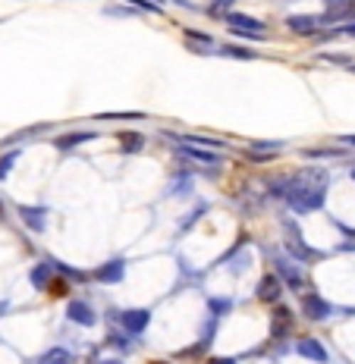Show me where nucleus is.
Returning <instances> with one entry per match:
<instances>
[{
	"label": "nucleus",
	"mask_w": 355,
	"mask_h": 364,
	"mask_svg": "<svg viewBox=\"0 0 355 364\" xmlns=\"http://www.w3.org/2000/svg\"><path fill=\"white\" fill-rule=\"evenodd\" d=\"M261 182L270 198L283 201L292 214L305 217L324 208L327 188H330V173L321 170V166H305V170L290 173V176H274V179H261Z\"/></svg>",
	"instance_id": "nucleus-1"
},
{
	"label": "nucleus",
	"mask_w": 355,
	"mask_h": 364,
	"mask_svg": "<svg viewBox=\"0 0 355 364\" xmlns=\"http://www.w3.org/2000/svg\"><path fill=\"white\" fill-rule=\"evenodd\" d=\"M267 257H270V264H274V273L283 279L286 289H292L299 295H302V289L312 292V277H308V270H305V264L302 261H296V257H290L283 252H277L274 245H267Z\"/></svg>",
	"instance_id": "nucleus-2"
},
{
	"label": "nucleus",
	"mask_w": 355,
	"mask_h": 364,
	"mask_svg": "<svg viewBox=\"0 0 355 364\" xmlns=\"http://www.w3.org/2000/svg\"><path fill=\"white\" fill-rule=\"evenodd\" d=\"M280 230H283V245H286V252H290V257H296V261H302V264H318V261H324V255L321 248H312L305 242V236H302V230H299V223L292 217H280Z\"/></svg>",
	"instance_id": "nucleus-3"
},
{
	"label": "nucleus",
	"mask_w": 355,
	"mask_h": 364,
	"mask_svg": "<svg viewBox=\"0 0 355 364\" xmlns=\"http://www.w3.org/2000/svg\"><path fill=\"white\" fill-rule=\"evenodd\" d=\"M107 321L120 323V330H126L129 336L139 339L151 323V311L148 308H123V311H107Z\"/></svg>",
	"instance_id": "nucleus-4"
},
{
	"label": "nucleus",
	"mask_w": 355,
	"mask_h": 364,
	"mask_svg": "<svg viewBox=\"0 0 355 364\" xmlns=\"http://www.w3.org/2000/svg\"><path fill=\"white\" fill-rule=\"evenodd\" d=\"M299 308H302V317H305V321H312V323L330 321V317H334V311H337V305H330V301L324 299V295H318V292H302Z\"/></svg>",
	"instance_id": "nucleus-5"
},
{
	"label": "nucleus",
	"mask_w": 355,
	"mask_h": 364,
	"mask_svg": "<svg viewBox=\"0 0 355 364\" xmlns=\"http://www.w3.org/2000/svg\"><path fill=\"white\" fill-rule=\"evenodd\" d=\"M292 333H296V311L280 301V305H274V311H270V339L283 343Z\"/></svg>",
	"instance_id": "nucleus-6"
},
{
	"label": "nucleus",
	"mask_w": 355,
	"mask_h": 364,
	"mask_svg": "<svg viewBox=\"0 0 355 364\" xmlns=\"http://www.w3.org/2000/svg\"><path fill=\"white\" fill-rule=\"evenodd\" d=\"M280 299H283V279L277 273H264L258 279V286H255V301L274 308V305H280Z\"/></svg>",
	"instance_id": "nucleus-7"
},
{
	"label": "nucleus",
	"mask_w": 355,
	"mask_h": 364,
	"mask_svg": "<svg viewBox=\"0 0 355 364\" xmlns=\"http://www.w3.org/2000/svg\"><path fill=\"white\" fill-rule=\"evenodd\" d=\"M286 28L299 38H318L324 28V13L321 16H308V13H292L286 16Z\"/></svg>",
	"instance_id": "nucleus-8"
},
{
	"label": "nucleus",
	"mask_w": 355,
	"mask_h": 364,
	"mask_svg": "<svg viewBox=\"0 0 355 364\" xmlns=\"http://www.w3.org/2000/svg\"><path fill=\"white\" fill-rule=\"evenodd\" d=\"M123 277H126V257H107L92 273V279L101 286H117V283H123Z\"/></svg>",
	"instance_id": "nucleus-9"
},
{
	"label": "nucleus",
	"mask_w": 355,
	"mask_h": 364,
	"mask_svg": "<svg viewBox=\"0 0 355 364\" xmlns=\"http://www.w3.org/2000/svg\"><path fill=\"white\" fill-rule=\"evenodd\" d=\"M16 214H19V220L32 232H44V230H48V214H51L48 204H19Z\"/></svg>",
	"instance_id": "nucleus-10"
},
{
	"label": "nucleus",
	"mask_w": 355,
	"mask_h": 364,
	"mask_svg": "<svg viewBox=\"0 0 355 364\" xmlns=\"http://www.w3.org/2000/svg\"><path fill=\"white\" fill-rule=\"evenodd\" d=\"M176 157L179 161H192V164H201V166H217L223 161L214 148H198V145H179L176 148Z\"/></svg>",
	"instance_id": "nucleus-11"
},
{
	"label": "nucleus",
	"mask_w": 355,
	"mask_h": 364,
	"mask_svg": "<svg viewBox=\"0 0 355 364\" xmlns=\"http://www.w3.org/2000/svg\"><path fill=\"white\" fill-rule=\"evenodd\" d=\"M296 352L302 355V358L314 361V364H330V352L314 336H299L296 339Z\"/></svg>",
	"instance_id": "nucleus-12"
},
{
	"label": "nucleus",
	"mask_w": 355,
	"mask_h": 364,
	"mask_svg": "<svg viewBox=\"0 0 355 364\" xmlns=\"http://www.w3.org/2000/svg\"><path fill=\"white\" fill-rule=\"evenodd\" d=\"M66 321L75 323V327H95L97 311L88 305V301H70V305H66Z\"/></svg>",
	"instance_id": "nucleus-13"
},
{
	"label": "nucleus",
	"mask_w": 355,
	"mask_h": 364,
	"mask_svg": "<svg viewBox=\"0 0 355 364\" xmlns=\"http://www.w3.org/2000/svg\"><path fill=\"white\" fill-rule=\"evenodd\" d=\"M101 132H92V129H79V132H63V135H57L54 139V148L60 151V154H70L73 148H79V145H85V141H95Z\"/></svg>",
	"instance_id": "nucleus-14"
},
{
	"label": "nucleus",
	"mask_w": 355,
	"mask_h": 364,
	"mask_svg": "<svg viewBox=\"0 0 355 364\" xmlns=\"http://www.w3.org/2000/svg\"><path fill=\"white\" fill-rule=\"evenodd\" d=\"M183 38H186V48L192 50V54H201V57H208L211 50H217L214 38H211L208 32H198V28H183Z\"/></svg>",
	"instance_id": "nucleus-15"
},
{
	"label": "nucleus",
	"mask_w": 355,
	"mask_h": 364,
	"mask_svg": "<svg viewBox=\"0 0 355 364\" xmlns=\"http://www.w3.org/2000/svg\"><path fill=\"white\" fill-rule=\"evenodd\" d=\"M223 22H226V26H230V28H239V32H255V35H264V28H267L261 19L248 16V13H236V10H233V13H226Z\"/></svg>",
	"instance_id": "nucleus-16"
},
{
	"label": "nucleus",
	"mask_w": 355,
	"mask_h": 364,
	"mask_svg": "<svg viewBox=\"0 0 355 364\" xmlns=\"http://www.w3.org/2000/svg\"><path fill=\"white\" fill-rule=\"evenodd\" d=\"M28 279H32V286L38 292H48V286L54 283V264H51V257L41 264H35L32 273H28Z\"/></svg>",
	"instance_id": "nucleus-17"
},
{
	"label": "nucleus",
	"mask_w": 355,
	"mask_h": 364,
	"mask_svg": "<svg viewBox=\"0 0 355 364\" xmlns=\"http://www.w3.org/2000/svg\"><path fill=\"white\" fill-rule=\"evenodd\" d=\"M117 139H120V151H123L126 157H135V154H142L148 145V139L142 132H117Z\"/></svg>",
	"instance_id": "nucleus-18"
},
{
	"label": "nucleus",
	"mask_w": 355,
	"mask_h": 364,
	"mask_svg": "<svg viewBox=\"0 0 355 364\" xmlns=\"http://www.w3.org/2000/svg\"><path fill=\"white\" fill-rule=\"evenodd\" d=\"M51 264H54V270H57V273H60V277H63V279H70L73 286H85V283H92V273H88V270L70 267V264L57 261V257H51Z\"/></svg>",
	"instance_id": "nucleus-19"
},
{
	"label": "nucleus",
	"mask_w": 355,
	"mask_h": 364,
	"mask_svg": "<svg viewBox=\"0 0 355 364\" xmlns=\"http://www.w3.org/2000/svg\"><path fill=\"white\" fill-rule=\"evenodd\" d=\"M35 364H75V358H73L70 348L54 346V348H48L44 355H38V361H35Z\"/></svg>",
	"instance_id": "nucleus-20"
},
{
	"label": "nucleus",
	"mask_w": 355,
	"mask_h": 364,
	"mask_svg": "<svg viewBox=\"0 0 355 364\" xmlns=\"http://www.w3.org/2000/svg\"><path fill=\"white\" fill-rule=\"evenodd\" d=\"M217 54H221V57H230V60H258V57H261L258 50L243 48V44H221V48H217Z\"/></svg>",
	"instance_id": "nucleus-21"
},
{
	"label": "nucleus",
	"mask_w": 355,
	"mask_h": 364,
	"mask_svg": "<svg viewBox=\"0 0 355 364\" xmlns=\"http://www.w3.org/2000/svg\"><path fill=\"white\" fill-rule=\"evenodd\" d=\"M208 208H211V204H208V201H198V204H195V208H192V210H189V214L183 217V223H179L176 236H186V232H189V230H192V226H195V223H198V220H201V217H205V214H208Z\"/></svg>",
	"instance_id": "nucleus-22"
},
{
	"label": "nucleus",
	"mask_w": 355,
	"mask_h": 364,
	"mask_svg": "<svg viewBox=\"0 0 355 364\" xmlns=\"http://www.w3.org/2000/svg\"><path fill=\"white\" fill-rule=\"evenodd\" d=\"M104 343L113 346L117 352H129V348L135 346V336H129L126 330H107V336H104Z\"/></svg>",
	"instance_id": "nucleus-23"
},
{
	"label": "nucleus",
	"mask_w": 355,
	"mask_h": 364,
	"mask_svg": "<svg viewBox=\"0 0 355 364\" xmlns=\"http://www.w3.org/2000/svg\"><path fill=\"white\" fill-rule=\"evenodd\" d=\"M192 188H195V176H192V173H186V170H179L176 176H173V186L167 188V192L179 198V195H189Z\"/></svg>",
	"instance_id": "nucleus-24"
},
{
	"label": "nucleus",
	"mask_w": 355,
	"mask_h": 364,
	"mask_svg": "<svg viewBox=\"0 0 355 364\" xmlns=\"http://www.w3.org/2000/svg\"><path fill=\"white\" fill-rule=\"evenodd\" d=\"M233 305H236V301H233L230 295H211V299H208V311L214 317H226L233 311Z\"/></svg>",
	"instance_id": "nucleus-25"
},
{
	"label": "nucleus",
	"mask_w": 355,
	"mask_h": 364,
	"mask_svg": "<svg viewBox=\"0 0 355 364\" xmlns=\"http://www.w3.org/2000/svg\"><path fill=\"white\" fill-rule=\"evenodd\" d=\"M280 154H270V151H252V148H243V161L245 164H255V166H261V164H270V161H277Z\"/></svg>",
	"instance_id": "nucleus-26"
},
{
	"label": "nucleus",
	"mask_w": 355,
	"mask_h": 364,
	"mask_svg": "<svg viewBox=\"0 0 355 364\" xmlns=\"http://www.w3.org/2000/svg\"><path fill=\"white\" fill-rule=\"evenodd\" d=\"M233 4H236V0H208V16H214V19H223L226 13H233Z\"/></svg>",
	"instance_id": "nucleus-27"
},
{
	"label": "nucleus",
	"mask_w": 355,
	"mask_h": 364,
	"mask_svg": "<svg viewBox=\"0 0 355 364\" xmlns=\"http://www.w3.org/2000/svg\"><path fill=\"white\" fill-rule=\"evenodd\" d=\"M321 60H324V63H334V66H346V70H352V66H355V57L339 54V50H324Z\"/></svg>",
	"instance_id": "nucleus-28"
},
{
	"label": "nucleus",
	"mask_w": 355,
	"mask_h": 364,
	"mask_svg": "<svg viewBox=\"0 0 355 364\" xmlns=\"http://www.w3.org/2000/svg\"><path fill=\"white\" fill-rule=\"evenodd\" d=\"M16 161H19V151H6V154H0V182L10 176V170L16 166Z\"/></svg>",
	"instance_id": "nucleus-29"
},
{
	"label": "nucleus",
	"mask_w": 355,
	"mask_h": 364,
	"mask_svg": "<svg viewBox=\"0 0 355 364\" xmlns=\"http://www.w3.org/2000/svg\"><path fill=\"white\" fill-rule=\"evenodd\" d=\"M97 119H113V123H117V119H145V113L142 110H120V113H97Z\"/></svg>",
	"instance_id": "nucleus-30"
},
{
	"label": "nucleus",
	"mask_w": 355,
	"mask_h": 364,
	"mask_svg": "<svg viewBox=\"0 0 355 364\" xmlns=\"http://www.w3.org/2000/svg\"><path fill=\"white\" fill-rule=\"evenodd\" d=\"M355 10V0H324V13H343Z\"/></svg>",
	"instance_id": "nucleus-31"
},
{
	"label": "nucleus",
	"mask_w": 355,
	"mask_h": 364,
	"mask_svg": "<svg viewBox=\"0 0 355 364\" xmlns=\"http://www.w3.org/2000/svg\"><path fill=\"white\" fill-rule=\"evenodd\" d=\"M302 157L321 161V157H346V154H343V151H334V148H327V151H321V148H308V151H302Z\"/></svg>",
	"instance_id": "nucleus-32"
},
{
	"label": "nucleus",
	"mask_w": 355,
	"mask_h": 364,
	"mask_svg": "<svg viewBox=\"0 0 355 364\" xmlns=\"http://www.w3.org/2000/svg\"><path fill=\"white\" fill-rule=\"evenodd\" d=\"M123 4H132L139 13H164V6H157L154 0H123Z\"/></svg>",
	"instance_id": "nucleus-33"
},
{
	"label": "nucleus",
	"mask_w": 355,
	"mask_h": 364,
	"mask_svg": "<svg viewBox=\"0 0 355 364\" xmlns=\"http://www.w3.org/2000/svg\"><path fill=\"white\" fill-rule=\"evenodd\" d=\"M70 286H73L70 279H63V277H54V283L48 286V292H51V295H57V299H60V295H66V292H70Z\"/></svg>",
	"instance_id": "nucleus-34"
},
{
	"label": "nucleus",
	"mask_w": 355,
	"mask_h": 364,
	"mask_svg": "<svg viewBox=\"0 0 355 364\" xmlns=\"http://www.w3.org/2000/svg\"><path fill=\"white\" fill-rule=\"evenodd\" d=\"M239 358H208V364H236Z\"/></svg>",
	"instance_id": "nucleus-35"
},
{
	"label": "nucleus",
	"mask_w": 355,
	"mask_h": 364,
	"mask_svg": "<svg viewBox=\"0 0 355 364\" xmlns=\"http://www.w3.org/2000/svg\"><path fill=\"white\" fill-rule=\"evenodd\" d=\"M339 141H343V145H349V148H355V135H339Z\"/></svg>",
	"instance_id": "nucleus-36"
},
{
	"label": "nucleus",
	"mask_w": 355,
	"mask_h": 364,
	"mask_svg": "<svg viewBox=\"0 0 355 364\" xmlns=\"http://www.w3.org/2000/svg\"><path fill=\"white\" fill-rule=\"evenodd\" d=\"M95 364H123L120 358H101V361H95Z\"/></svg>",
	"instance_id": "nucleus-37"
},
{
	"label": "nucleus",
	"mask_w": 355,
	"mask_h": 364,
	"mask_svg": "<svg viewBox=\"0 0 355 364\" xmlns=\"http://www.w3.org/2000/svg\"><path fill=\"white\" fill-rule=\"evenodd\" d=\"M6 308H10V305H6V301H0V314H6Z\"/></svg>",
	"instance_id": "nucleus-38"
},
{
	"label": "nucleus",
	"mask_w": 355,
	"mask_h": 364,
	"mask_svg": "<svg viewBox=\"0 0 355 364\" xmlns=\"http://www.w3.org/2000/svg\"><path fill=\"white\" fill-rule=\"evenodd\" d=\"M349 179H352V182H355V164H352V166H349Z\"/></svg>",
	"instance_id": "nucleus-39"
}]
</instances>
